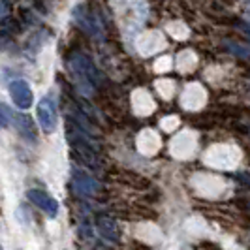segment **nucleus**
Returning <instances> with one entry per match:
<instances>
[{"instance_id":"0eeeda50","label":"nucleus","mask_w":250,"mask_h":250,"mask_svg":"<svg viewBox=\"0 0 250 250\" xmlns=\"http://www.w3.org/2000/svg\"><path fill=\"white\" fill-rule=\"evenodd\" d=\"M96 228L100 231V235L111 243H117L121 239V229H119V224L115 222L113 216H107V214H100L96 218Z\"/></svg>"},{"instance_id":"f03ea898","label":"nucleus","mask_w":250,"mask_h":250,"mask_svg":"<svg viewBox=\"0 0 250 250\" xmlns=\"http://www.w3.org/2000/svg\"><path fill=\"white\" fill-rule=\"evenodd\" d=\"M36 115H38V123L42 126L43 132L47 134H53L57 130V125H59V115H57V105H55V100L51 96H43L42 100L38 102L36 107Z\"/></svg>"},{"instance_id":"423d86ee","label":"nucleus","mask_w":250,"mask_h":250,"mask_svg":"<svg viewBox=\"0 0 250 250\" xmlns=\"http://www.w3.org/2000/svg\"><path fill=\"white\" fill-rule=\"evenodd\" d=\"M74 188L79 196L85 198H92L102 190V185L94 179V177L87 175V173H75L74 175Z\"/></svg>"},{"instance_id":"20e7f679","label":"nucleus","mask_w":250,"mask_h":250,"mask_svg":"<svg viewBox=\"0 0 250 250\" xmlns=\"http://www.w3.org/2000/svg\"><path fill=\"white\" fill-rule=\"evenodd\" d=\"M26 198H28L30 203H34L36 207H40L43 213H47L49 216H57V213H59V203H57V200L53 196H49L47 192H43V190L30 188L26 192Z\"/></svg>"},{"instance_id":"4468645a","label":"nucleus","mask_w":250,"mask_h":250,"mask_svg":"<svg viewBox=\"0 0 250 250\" xmlns=\"http://www.w3.org/2000/svg\"><path fill=\"white\" fill-rule=\"evenodd\" d=\"M249 28H250V19H249Z\"/></svg>"},{"instance_id":"ddd939ff","label":"nucleus","mask_w":250,"mask_h":250,"mask_svg":"<svg viewBox=\"0 0 250 250\" xmlns=\"http://www.w3.org/2000/svg\"><path fill=\"white\" fill-rule=\"evenodd\" d=\"M237 179L243 183V185H247V187H250V173H239Z\"/></svg>"},{"instance_id":"6e6552de","label":"nucleus","mask_w":250,"mask_h":250,"mask_svg":"<svg viewBox=\"0 0 250 250\" xmlns=\"http://www.w3.org/2000/svg\"><path fill=\"white\" fill-rule=\"evenodd\" d=\"M13 121H15V126H17V132L23 138L30 139V141L36 139V130H34V125H32L30 117H26L23 113H17V115H13Z\"/></svg>"},{"instance_id":"39448f33","label":"nucleus","mask_w":250,"mask_h":250,"mask_svg":"<svg viewBox=\"0 0 250 250\" xmlns=\"http://www.w3.org/2000/svg\"><path fill=\"white\" fill-rule=\"evenodd\" d=\"M10 96L19 109H28L32 105V88L23 79H15L10 83Z\"/></svg>"},{"instance_id":"f8f14e48","label":"nucleus","mask_w":250,"mask_h":250,"mask_svg":"<svg viewBox=\"0 0 250 250\" xmlns=\"http://www.w3.org/2000/svg\"><path fill=\"white\" fill-rule=\"evenodd\" d=\"M8 45H12V40L6 36V34H0V51H4Z\"/></svg>"},{"instance_id":"2eb2a0df","label":"nucleus","mask_w":250,"mask_h":250,"mask_svg":"<svg viewBox=\"0 0 250 250\" xmlns=\"http://www.w3.org/2000/svg\"><path fill=\"white\" fill-rule=\"evenodd\" d=\"M0 250H4V249H2V247H0Z\"/></svg>"},{"instance_id":"1a4fd4ad","label":"nucleus","mask_w":250,"mask_h":250,"mask_svg":"<svg viewBox=\"0 0 250 250\" xmlns=\"http://www.w3.org/2000/svg\"><path fill=\"white\" fill-rule=\"evenodd\" d=\"M12 121H13L12 109L6 104H0V128H8Z\"/></svg>"},{"instance_id":"9b49d317","label":"nucleus","mask_w":250,"mask_h":250,"mask_svg":"<svg viewBox=\"0 0 250 250\" xmlns=\"http://www.w3.org/2000/svg\"><path fill=\"white\" fill-rule=\"evenodd\" d=\"M8 15H10V6L6 2H0V21L6 19Z\"/></svg>"},{"instance_id":"f257e3e1","label":"nucleus","mask_w":250,"mask_h":250,"mask_svg":"<svg viewBox=\"0 0 250 250\" xmlns=\"http://www.w3.org/2000/svg\"><path fill=\"white\" fill-rule=\"evenodd\" d=\"M68 66H70L72 74H74L83 85H88V88H96L100 85V81H102L100 72L96 70V66L92 64V61L88 59L87 55H83V53H74V55L68 59Z\"/></svg>"},{"instance_id":"9d476101","label":"nucleus","mask_w":250,"mask_h":250,"mask_svg":"<svg viewBox=\"0 0 250 250\" xmlns=\"http://www.w3.org/2000/svg\"><path fill=\"white\" fill-rule=\"evenodd\" d=\"M229 51H231V53H235V55H241V57H250V43L249 45H239V43H233Z\"/></svg>"},{"instance_id":"7ed1b4c3","label":"nucleus","mask_w":250,"mask_h":250,"mask_svg":"<svg viewBox=\"0 0 250 250\" xmlns=\"http://www.w3.org/2000/svg\"><path fill=\"white\" fill-rule=\"evenodd\" d=\"M74 21L83 32H87L88 36L102 38V34H104V28H102L98 17L90 12L87 6H83V4L74 8Z\"/></svg>"}]
</instances>
